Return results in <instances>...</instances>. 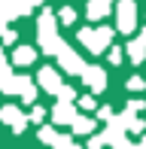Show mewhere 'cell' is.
<instances>
[]
</instances>
